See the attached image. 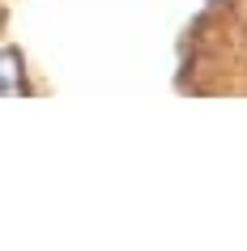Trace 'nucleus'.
I'll list each match as a JSON object with an SVG mask.
<instances>
[{
    "label": "nucleus",
    "mask_w": 247,
    "mask_h": 251,
    "mask_svg": "<svg viewBox=\"0 0 247 251\" xmlns=\"http://www.w3.org/2000/svg\"><path fill=\"white\" fill-rule=\"evenodd\" d=\"M22 90V55L13 47H0V94Z\"/></svg>",
    "instance_id": "1"
}]
</instances>
